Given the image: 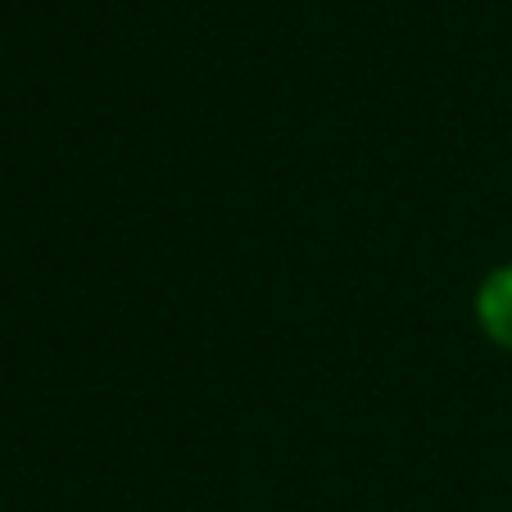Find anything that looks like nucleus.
<instances>
[{
    "label": "nucleus",
    "mask_w": 512,
    "mask_h": 512,
    "mask_svg": "<svg viewBox=\"0 0 512 512\" xmlns=\"http://www.w3.org/2000/svg\"><path fill=\"white\" fill-rule=\"evenodd\" d=\"M472 313L481 336L512 354V259L481 277V286L472 295Z\"/></svg>",
    "instance_id": "obj_1"
}]
</instances>
